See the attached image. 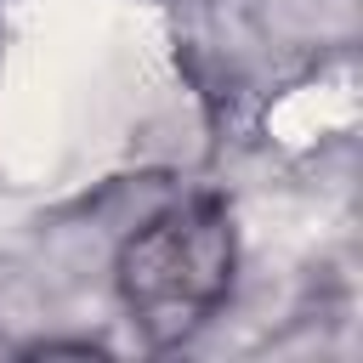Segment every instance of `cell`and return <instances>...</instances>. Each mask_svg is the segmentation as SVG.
Masks as SVG:
<instances>
[{"label": "cell", "mask_w": 363, "mask_h": 363, "mask_svg": "<svg viewBox=\"0 0 363 363\" xmlns=\"http://www.w3.org/2000/svg\"><path fill=\"white\" fill-rule=\"evenodd\" d=\"M238 233L216 193H187L153 210L113 255V289L147 346L193 340L233 295Z\"/></svg>", "instance_id": "1"}]
</instances>
